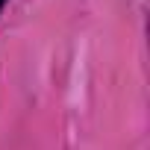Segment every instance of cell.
<instances>
[{
  "label": "cell",
  "instance_id": "1",
  "mask_svg": "<svg viewBox=\"0 0 150 150\" xmlns=\"http://www.w3.org/2000/svg\"><path fill=\"white\" fill-rule=\"evenodd\" d=\"M3 3H6V0H0V9H3Z\"/></svg>",
  "mask_w": 150,
  "mask_h": 150
}]
</instances>
